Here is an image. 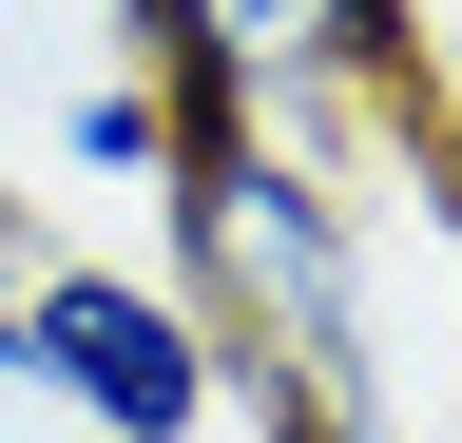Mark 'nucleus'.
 <instances>
[{
  "label": "nucleus",
  "instance_id": "nucleus-5",
  "mask_svg": "<svg viewBox=\"0 0 462 443\" xmlns=\"http://www.w3.org/2000/svg\"><path fill=\"white\" fill-rule=\"evenodd\" d=\"M0 385H20V251H0Z\"/></svg>",
  "mask_w": 462,
  "mask_h": 443
},
{
  "label": "nucleus",
  "instance_id": "nucleus-2",
  "mask_svg": "<svg viewBox=\"0 0 462 443\" xmlns=\"http://www.w3.org/2000/svg\"><path fill=\"white\" fill-rule=\"evenodd\" d=\"M116 59H135V78L173 97V135H231V116H270V97H251V59H231V20H212V0H116Z\"/></svg>",
  "mask_w": 462,
  "mask_h": 443
},
{
  "label": "nucleus",
  "instance_id": "nucleus-1",
  "mask_svg": "<svg viewBox=\"0 0 462 443\" xmlns=\"http://www.w3.org/2000/svg\"><path fill=\"white\" fill-rule=\"evenodd\" d=\"M20 385L78 443H212L231 424V347L193 328V290L116 270V251H39L20 270Z\"/></svg>",
  "mask_w": 462,
  "mask_h": 443
},
{
  "label": "nucleus",
  "instance_id": "nucleus-3",
  "mask_svg": "<svg viewBox=\"0 0 462 443\" xmlns=\"http://www.w3.org/2000/svg\"><path fill=\"white\" fill-rule=\"evenodd\" d=\"M58 154H78V174H116V193H173V97L116 59V78H78V97H58Z\"/></svg>",
  "mask_w": 462,
  "mask_h": 443
},
{
  "label": "nucleus",
  "instance_id": "nucleus-4",
  "mask_svg": "<svg viewBox=\"0 0 462 443\" xmlns=\"http://www.w3.org/2000/svg\"><path fill=\"white\" fill-rule=\"evenodd\" d=\"M385 135H404V174H424V251H443V290H462V135H443V97L385 116Z\"/></svg>",
  "mask_w": 462,
  "mask_h": 443
}]
</instances>
